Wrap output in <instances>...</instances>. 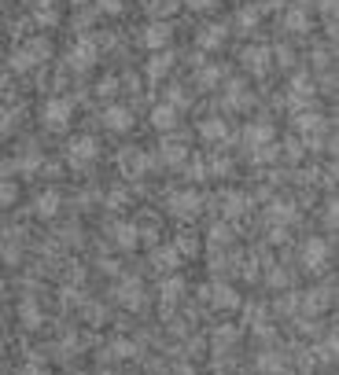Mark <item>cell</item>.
Masks as SVG:
<instances>
[{
  "mask_svg": "<svg viewBox=\"0 0 339 375\" xmlns=\"http://www.w3.org/2000/svg\"><path fill=\"white\" fill-rule=\"evenodd\" d=\"M244 140L251 144V148H266V144H273V125L269 122H251L244 129Z\"/></svg>",
  "mask_w": 339,
  "mask_h": 375,
  "instance_id": "cell-11",
  "label": "cell"
},
{
  "mask_svg": "<svg viewBox=\"0 0 339 375\" xmlns=\"http://www.w3.org/2000/svg\"><path fill=\"white\" fill-rule=\"evenodd\" d=\"M244 67H247L251 74H266V70H269V48H266V44L244 48Z\"/></svg>",
  "mask_w": 339,
  "mask_h": 375,
  "instance_id": "cell-8",
  "label": "cell"
},
{
  "mask_svg": "<svg viewBox=\"0 0 339 375\" xmlns=\"http://www.w3.org/2000/svg\"><path fill=\"white\" fill-rule=\"evenodd\" d=\"M104 125L111 129V133H129V129H133V110L122 107V103H111L104 110Z\"/></svg>",
  "mask_w": 339,
  "mask_h": 375,
  "instance_id": "cell-6",
  "label": "cell"
},
{
  "mask_svg": "<svg viewBox=\"0 0 339 375\" xmlns=\"http://www.w3.org/2000/svg\"><path fill=\"white\" fill-rule=\"evenodd\" d=\"M92 63H96V44H92L89 37L78 41V44L70 48V67H74V70H89Z\"/></svg>",
  "mask_w": 339,
  "mask_h": 375,
  "instance_id": "cell-10",
  "label": "cell"
},
{
  "mask_svg": "<svg viewBox=\"0 0 339 375\" xmlns=\"http://www.w3.org/2000/svg\"><path fill=\"white\" fill-rule=\"evenodd\" d=\"M240 210H247L244 195H225V214H240Z\"/></svg>",
  "mask_w": 339,
  "mask_h": 375,
  "instance_id": "cell-25",
  "label": "cell"
},
{
  "mask_svg": "<svg viewBox=\"0 0 339 375\" xmlns=\"http://www.w3.org/2000/svg\"><path fill=\"white\" fill-rule=\"evenodd\" d=\"M284 26L288 30H295V34H302V30H310V19H306V11L302 8H292L284 15Z\"/></svg>",
  "mask_w": 339,
  "mask_h": 375,
  "instance_id": "cell-20",
  "label": "cell"
},
{
  "mask_svg": "<svg viewBox=\"0 0 339 375\" xmlns=\"http://www.w3.org/2000/svg\"><path fill=\"white\" fill-rule=\"evenodd\" d=\"M199 136L211 140V144L229 140V125H225V118H207V122H199Z\"/></svg>",
  "mask_w": 339,
  "mask_h": 375,
  "instance_id": "cell-12",
  "label": "cell"
},
{
  "mask_svg": "<svg viewBox=\"0 0 339 375\" xmlns=\"http://www.w3.org/2000/svg\"><path fill=\"white\" fill-rule=\"evenodd\" d=\"M181 291H185V284L173 276V280H166V284H163V298H166V302H177V298H181Z\"/></svg>",
  "mask_w": 339,
  "mask_h": 375,
  "instance_id": "cell-23",
  "label": "cell"
},
{
  "mask_svg": "<svg viewBox=\"0 0 339 375\" xmlns=\"http://www.w3.org/2000/svg\"><path fill=\"white\" fill-rule=\"evenodd\" d=\"M181 4H185L188 11H214L218 0H181Z\"/></svg>",
  "mask_w": 339,
  "mask_h": 375,
  "instance_id": "cell-26",
  "label": "cell"
},
{
  "mask_svg": "<svg viewBox=\"0 0 339 375\" xmlns=\"http://www.w3.org/2000/svg\"><path fill=\"white\" fill-rule=\"evenodd\" d=\"M321 8H325V11H332V8H335V0H321Z\"/></svg>",
  "mask_w": 339,
  "mask_h": 375,
  "instance_id": "cell-32",
  "label": "cell"
},
{
  "mask_svg": "<svg viewBox=\"0 0 339 375\" xmlns=\"http://www.w3.org/2000/svg\"><path fill=\"white\" fill-rule=\"evenodd\" d=\"M254 19H258V8H244V11H240V30H251Z\"/></svg>",
  "mask_w": 339,
  "mask_h": 375,
  "instance_id": "cell-28",
  "label": "cell"
},
{
  "mask_svg": "<svg viewBox=\"0 0 339 375\" xmlns=\"http://www.w3.org/2000/svg\"><path fill=\"white\" fill-rule=\"evenodd\" d=\"M96 155H100V144H96L92 136H74L67 144V162L74 170H82V166H92Z\"/></svg>",
  "mask_w": 339,
  "mask_h": 375,
  "instance_id": "cell-1",
  "label": "cell"
},
{
  "mask_svg": "<svg viewBox=\"0 0 339 375\" xmlns=\"http://www.w3.org/2000/svg\"><path fill=\"white\" fill-rule=\"evenodd\" d=\"M203 298L211 302L214 309H236L240 305V295H236L229 284H211V287L203 291Z\"/></svg>",
  "mask_w": 339,
  "mask_h": 375,
  "instance_id": "cell-7",
  "label": "cell"
},
{
  "mask_svg": "<svg viewBox=\"0 0 339 375\" xmlns=\"http://www.w3.org/2000/svg\"><path fill=\"white\" fill-rule=\"evenodd\" d=\"M170 214L173 217H181V221H188V217H196L199 210H203V203H199V195L196 191H170Z\"/></svg>",
  "mask_w": 339,
  "mask_h": 375,
  "instance_id": "cell-2",
  "label": "cell"
},
{
  "mask_svg": "<svg viewBox=\"0 0 339 375\" xmlns=\"http://www.w3.org/2000/svg\"><path fill=\"white\" fill-rule=\"evenodd\" d=\"M41 59H48V44L44 41H30V44H23L19 52H15L11 67L15 70H30V67H37Z\"/></svg>",
  "mask_w": 339,
  "mask_h": 375,
  "instance_id": "cell-4",
  "label": "cell"
},
{
  "mask_svg": "<svg viewBox=\"0 0 339 375\" xmlns=\"http://www.w3.org/2000/svg\"><path fill=\"white\" fill-rule=\"evenodd\" d=\"M166 70H173V56H170V52H159V56L148 63V77H155V81H159Z\"/></svg>",
  "mask_w": 339,
  "mask_h": 375,
  "instance_id": "cell-17",
  "label": "cell"
},
{
  "mask_svg": "<svg viewBox=\"0 0 339 375\" xmlns=\"http://www.w3.org/2000/svg\"><path fill=\"white\" fill-rule=\"evenodd\" d=\"M177 8V0H148V11L152 15H170Z\"/></svg>",
  "mask_w": 339,
  "mask_h": 375,
  "instance_id": "cell-24",
  "label": "cell"
},
{
  "mask_svg": "<svg viewBox=\"0 0 339 375\" xmlns=\"http://www.w3.org/2000/svg\"><path fill=\"white\" fill-rule=\"evenodd\" d=\"M325 258H328V247H325V239H306V247H302V265L306 269H321L325 265Z\"/></svg>",
  "mask_w": 339,
  "mask_h": 375,
  "instance_id": "cell-9",
  "label": "cell"
},
{
  "mask_svg": "<svg viewBox=\"0 0 339 375\" xmlns=\"http://www.w3.org/2000/svg\"><path fill=\"white\" fill-rule=\"evenodd\" d=\"M70 110H74V103L70 100H48L44 103V114H41V122L48 125V129H67L70 125Z\"/></svg>",
  "mask_w": 339,
  "mask_h": 375,
  "instance_id": "cell-3",
  "label": "cell"
},
{
  "mask_svg": "<svg viewBox=\"0 0 339 375\" xmlns=\"http://www.w3.org/2000/svg\"><path fill=\"white\" fill-rule=\"evenodd\" d=\"M170 37H173V26H170V23H152V26L140 34V44L152 48V52H163V48L170 44Z\"/></svg>",
  "mask_w": 339,
  "mask_h": 375,
  "instance_id": "cell-5",
  "label": "cell"
},
{
  "mask_svg": "<svg viewBox=\"0 0 339 375\" xmlns=\"http://www.w3.org/2000/svg\"><path fill=\"white\" fill-rule=\"evenodd\" d=\"M115 92H118V81L115 77H104L100 81V96H115Z\"/></svg>",
  "mask_w": 339,
  "mask_h": 375,
  "instance_id": "cell-29",
  "label": "cell"
},
{
  "mask_svg": "<svg viewBox=\"0 0 339 375\" xmlns=\"http://www.w3.org/2000/svg\"><path fill=\"white\" fill-rule=\"evenodd\" d=\"M177 122H181V118H177V107H173V103H159V107L152 110V125L163 129V133H166V129H173Z\"/></svg>",
  "mask_w": 339,
  "mask_h": 375,
  "instance_id": "cell-13",
  "label": "cell"
},
{
  "mask_svg": "<svg viewBox=\"0 0 339 375\" xmlns=\"http://www.w3.org/2000/svg\"><path fill=\"white\" fill-rule=\"evenodd\" d=\"M321 118H314V114H306V118H299V129H317Z\"/></svg>",
  "mask_w": 339,
  "mask_h": 375,
  "instance_id": "cell-30",
  "label": "cell"
},
{
  "mask_svg": "<svg viewBox=\"0 0 339 375\" xmlns=\"http://www.w3.org/2000/svg\"><path fill=\"white\" fill-rule=\"evenodd\" d=\"M155 258H159V262H155L159 269H177V265H181V254H177V250H159Z\"/></svg>",
  "mask_w": 339,
  "mask_h": 375,
  "instance_id": "cell-22",
  "label": "cell"
},
{
  "mask_svg": "<svg viewBox=\"0 0 339 375\" xmlns=\"http://www.w3.org/2000/svg\"><path fill=\"white\" fill-rule=\"evenodd\" d=\"M115 243L118 247H125V250H133L137 243H140V232H137V224H115Z\"/></svg>",
  "mask_w": 339,
  "mask_h": 375,
  "instance_id": "cell-16",
  "label": "cell"
},
{
  "mask_svg": "<svg viewBox=\"0 0 339 375\" xmlns=\"http://www.w3.org/2000/svg\"><path fill=\"white\" fill-rule=\"evenodd\" d=\"M188 158V148L185 144H163V148H159V162H163V166H181V162Z\"/></svg>",
  "mask_w": 339,
  "mask_h": 375,
  "instance_id": "cell-15",
  "label": "cell"
},
{
  "mask_svg": "<svg viewBox=\"0 0 339 375\" xmlns=\"http://www.w3.org/2000/svg\"><path fill=\"white\" fill-rule=\"evenodd\" d=\"M59 214V195L56 191H44L37 199V217H56Z\"/></svg>",
  "mask_w": 339,
  "mask_h": 375,
  "instance_id": "cell-18",
  "label": "cell"
},
{
  "mask_svg": "<svg viewBox=\"0 0 339 375\" xmlns=\"http://www.w3.org/2000/svg\"><path fill=\"white\" fill-rule=\"evenodd\" d=\"M137 291H140V287H137V280L122 284V287H118V302H122V305H129V309H137V305L144 302V295H137Z\"/></svg>",
  "mask_w": 339,
  "mask_h": 375,
  "instance_id": "cell-19",
  "label": "cell"
},
{
  "mask_svg": "<svg viewBox=\"0 0 339 375\" xmlns=\"http://www.w3.org/2000/svg\"><path fill=\"white\" fill-rule=\"evenodd\" d=\"M0 199L11 203V199H15V188H11V184H0Z\"/></svg>",
  "mask_w": 339,
  "mask_h": 375,
  "instance_id": "cell-31",
  "label": "cell"
},
{
  "mask_svg": "<svg viewBox=\"0 0 339 375\" xmlns=\"http://www.w3.org/2000/svg\"><path fill=\"white\" fill-rule=\"evenodd\" d=\"M96 8L100 11H111V15H118L125 8V0H96Z\"/></svg>",
  "mask_w": 339,
  "mask_h": 375,
  "instance_id": "cell-27",
  "label": "cell"
},
{
  "mask_svg": "<svg viewBox=\"0 0 339 375\" xmlns=\"http://www.w3.org/2000/svg\"><path fill=\"white\" fill-rule=\"evenodd\" d=\"M122 166L129 170V177H137V173H144V166H148V158H144L140 151H125V155H122Z\"/></svg>",
  "mask_w": 339,
  "mask_h": 375,
  "instance_id": "cell-21",
  "label": "cell"
},
{
  "mask_svg": "<svg viewBox=\"0 0 339 375\" xmlns=\"http://www.w3.org/2000/svg\"><path fill=\"white\" fill-rule=\"evenodd\" d=\"M0 4H4V0H0Z\"/></svg>",
  "mask_w": 339,
  "mask_h": 375,
  "instance_id": "cell-33",
  "label": "cell"
},
{
  "mask_svg": "<svg viewBox=\"0 0 339 375\" xmlns=\"http://www.w3.org/2000/svg\"><path fill=\"white\" fill-rule=\"evenodd\" d=\"M225 37H229V26H207L199 34V48H207V52H218V48L225 44Z\"/></svg>",
  "mask_w": 339,
  "mask_h": 375,
  "instance_id": "cell-14",
  "label": "cell"
}]
</instances>
